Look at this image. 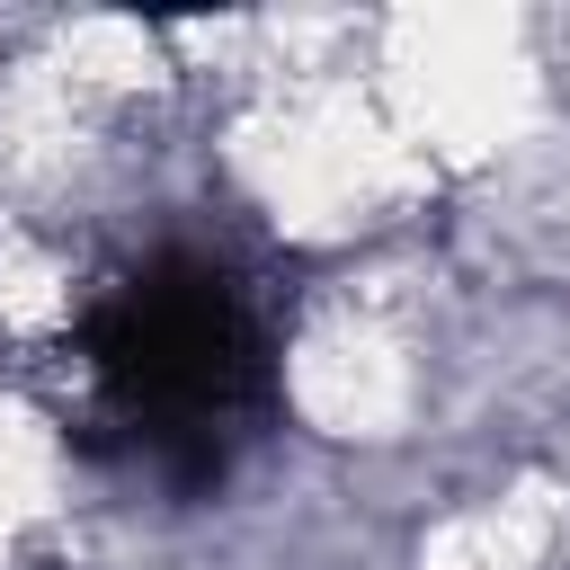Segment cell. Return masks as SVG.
<instances>
[{"label":"cell","mask_w":570,"mask_h":570,"mask_svg":"<svg viewBox=\"0 0 570 570\" xmlns=\"http://www.w3.org/2000/svg\"><path fill=\"white\" fill-rule=\"evenodd\" d=\"M89 428L160 490H214L276 410V347L249 285L205 249H151L80 321Z\"/></svg>","instance_id":"obj_1"}]
</instances>
